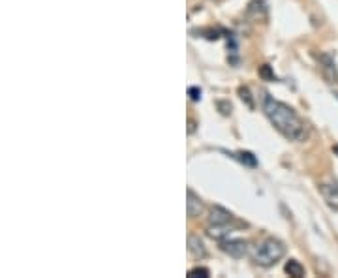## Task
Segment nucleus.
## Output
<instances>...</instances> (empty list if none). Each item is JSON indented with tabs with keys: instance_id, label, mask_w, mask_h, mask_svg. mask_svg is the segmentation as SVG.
Returning <instances> with one entry per match:
<instances>
[{
	"instance_id": "nucleus-10",
	"label": "nucleus",
	"mask_w": 338,
	"mask_h": 278,
	"mask_svg": "<svg viewBox=\"0 0 338 278\" xmlns=\"http://www.w3.org/2000/svg\"><path fill=\"white\" fill-rule=\"evenodd\" d=\"M235 158L239 160L240 164H244V166L248 167H257V158L254 156L252 153H248V151H242V153H237L235 154Z\"/></svg>"
},
{
	"instance_id": "nucleus-6",
	"label": "nucleus",
	"mask_w": 338,
	"mask_h": 278,
	"mask_svg": "<svg viewBox=\"0 0 338 278\" xmlns=\"http://www.w3.org/2000/svg\"><path fill=\"white\" fill-rule=\"evenodd\" d=\"M321 194H323L327 205L338 210V184H321Z\"/></svg>"
},
{
	"instance_id": "nucleus-5",
	"label": "nucleus",
	"mask_w": 338,
	"mask_h": 278,
	"mask_svg": "<svg viewBox=\"0 0 338 278\" xmlns=\"http://www.w3.org/2000/svg\"><path fill=\"white\" fill-rule=\"evenodd\" d=\"M186 212H188V216L190 218H196V216H199L201 212H203V201L197 197L192 190H188L186 192Z\"/></svg>"
},
{
	"instance_id": "nucleus-14",
	"label": "nucleus",
	"mask_w": 338,
	"mask_h": 278,
	"mask_svg": "<svg viewBox=\"0 0 338 278\" xmlns=\"http://www.w3.org/2000/svg\"><path fill=\"white\" fill-rule=\"evenodd\" d=\"M188 94H190V98H192L194 102H197V100H201V88L190 87V88H188Z\"/></svg>"
},
{
	"instance_id": "nucleus-7",
	"label": "nucleus",
	"mask_w": 338,
	"mask_h": 278,
	"mask_svg": "<svg viewBox=\"0 0 338 278\" xmlns=\"http://www.w3.org/2000/svg\"><path fill=\"white\" fill-rule=\"evenodd\" d=\"M233 220H235L233 214L222 207H214L211 210V216H209V224H231Z\"/></svg>"
},
{
	"instance_id": "nucleus-15",
	"label": "nucleus",
	"mask_w": 338,
	"mask_h": 278,
	"mask_svg": "<svg viewBox=\"0 0 338 278\" xmlns=\"http://www.w3.org/2000/svg\"><path fill=\"white\" fill-rule=\"evenodd\" d=\"M218 107L222 109V113H224V115H229V113H231V105H229V104H225V102H218Z\"/></svg>"
},
{
	"instance_id": "nucleus-12",
	"label": "nucleus",
	"mask_w": 338,
	"mask_h": 278,
	"mask_svg": "<svg viewBox=\"0 0 338 278\" xmlns=\"http://www.w3.org/2000/svg\"><path fill=\"white\" fill-rule=\"evenodd\" d=\"M209 275H211V273H209V271H207V269H203V267H197V269H192V271H190V273H188V277H209Z\"/></svg>"
},
{
	"instance_id": "nucleus-9",
	"label": "nucleus",
	"mask_w": 338,
	"mask_h": 278,
	"mask_svg": "<svg viewBox=\"0 0 338 278\" xmlns=\"http://www.w3.org/2000/svg\"><path fill=\"white\" fill-rule=\"evenodd\" d=\"M286 273L293 278H301V277H304V267L299 263L297 260H289V261L286 263Z\"/></svg>"
},
{
	"instance_id": "nucleus-16",
	"label": "nucleus",
	"mask_w": 338,
	"mask_h": 278,
	"mask_svg": "<svg viewBox=\"0 0 338 278\" xmlns=\"http://www.w3.org/2000/svg\"><path fill=\"white\" fill-rule=\"evenodd\" d=\"M333 151H335V154H338V145L335 147V149H333Z\"/></svg>"
},
{
	"instance_id": "nucleus-11",
	"label": "nucleus",
	"mask_w": 338,
	"mask_h": 278,
	"mask_svg": "<svg viewBox=\"0 0 338 278\" xmlns=\"http://www.w3.org/2000/svg\"><path fill=\"white\" fill-rule=\"evenodd\" d=\"M259 75H261L263 79H269V81H274V79H276V77H274V71H272V70H270V66H267V64H265V66H261V70H259Z\"/></svg>"
},
{
	"instance_id": "nucleus-1",
	"label": "nucleus",
	"mask_w": 338,
	"mask_h": 278,
	"mask_svg": "<svg viewBox=\"0 0 338 278\" xmlns=\"http://www.w3.org/2000/svg\"><path fill=\"white\" fill-rule=\"evenodd\" d=\"M263 113L267 115L270 124L274 126L286 139L303 141L306 138V126L289 105H286V104H282L267 94L263 98Z\"/></svg>"
},
{
	"instance_id": "nucleus-3",
	"label": "nucleus",
	"mask_w": 338,
	"mask_h": 278,
	"mask_svg": "<svg viewBox=\"0 0 338 278\" xmlns=\"http://www.w3.org/2000/svg\"><path fill=\"white\" fill-rule=\"evenodd\" d=\"M233 231H235V227L231 224H209V227H207L209 237L216 239V241H225Z\"/></svg>"
},
{
	"instance_id": "nucleus-17",
	"label": "nucleus",
	"mask_w": 338,
	"mask_h": 278,
	"mask_svg": "<svg viewBox=\"0 0 338 278\" xmlns=\"http://www.w3.org/2000/svg\"><path fill=\"white\" fill-rule=\"evenodd\" d=\"M335 98H337V100H338V92H335Z\"/></svg>"
},
{
	"instance_id": "nucleus-2",
	"label": "nucleus",
	"mask_w": 338,
	"mask_h": 278,
	"mask_svg": "<svg viewBox=\"0 0 338 278\" xmlns=\"http://www.w3.org/2000/svg\"><path fill=\"white\" fill-rule=\"evenodd\" d=\"M284 254H286L284 243L278 241V239L269 237V239L261 241L255 246V250H254V261L257 265H261V267H270V265H274L276 261H280L282 258H284Z\"/></svg>"
},
{
	"instance_id": "nucleus-4",
	"label": "nucleus",
	"mask_w": 338,
	"mask_h": 278,
	"mask_svg": "<svg viewBox=\"0 0 338 278\" xmlns=\"http://www.w3.org/2000/svg\"><path fill=\"white\" fill-rule=\"evenodd\" d=\"M220 248L225 252V254H229L231 258H242L244 254H246V243H242V241H222V244H220Z\"/></svg>"
},
{
	"instance_id": "nucleus-13",
	"label": "nucleus",
	"mask_w": 338,
	"mask_h": 278,
	"mask_svg": "<svg viewBox=\"0 0 338 278\" xmlns=\"http://www.w3.org/2000/svg\"><path fill=\"white\" fill-rule=\"evenodd\" d=\"M239 94H240V98L248 104V107H254V102H252V96H250V92H248V88H240L239 90Z\"/></svg>"
},
{
	"instance_id": "nucleus-8",
	"label": "nucleus",
	"mask_w": 338,
	"mask_h": 278,
	"mask_svg": "<svg viewBox=\"0 0 338 278\" xmlns=\"http://www.w3.org/2000/svg\"><path fill=\"white\" fill-rule=\"evenodd\" d=\"M188 250L192 252L196 258H205V254H207L205 246H203V243H201V239L196 235L188 237Z\"/></svg>"
}]
</instances>
